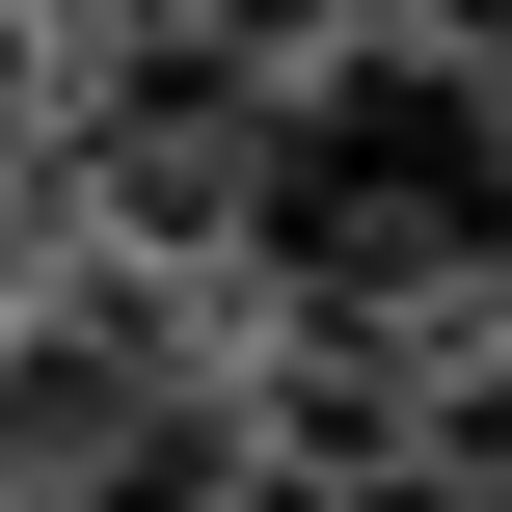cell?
<instances>
[{"label":"cell","mask_w":512,"mask_h":512,"mask_svg":"<svg viewBox=\"0 0 512 512\" xmlns=\"http://www.w3.org/2000/svg\"><path fill=\"white\" fill-rule=\"evenodd\" d=\"M324 512H486V486H432V459H378V486H324Z\"/></svg>","instance_id":"3957f363"},{"label":"cell","mask_w":512,"mask_h":512,"mask_svg":"<svg viewBox=\"0 0 512 512\" xmlns=\"http://www.w3.org/2000/svg\"><path fill=\"white\" fill-rule=\"evenodd\" d=\"M243 243L297 270V324H432L512 270V81L378 27V54H297L270 135H243Z\"/></svg>","instance_id":"6da1fadb"},{"label":"cell","mask_w":512,"mask_h":512,"mask_svg":"<svg viewBox=\"0 0 512 512\" xmlns=\"http://www.w3.org/2000/svg\"><path fill=\"white\" fill-rule=\"evenodd\" d=\"M0 135H27V54H0Z\"/></svg>","instance_id":"277c9868"},{"label":"cell","mask_w":512,"mask_h":512,"mask_svg":"<svg viewBox=\"0 0 512 512\" xmlns=\"http://www.w3.org/2000/svg\"><path fill=\"white\" fill-rule=\"evenodd\" d=\"M216 459H243V432L189 405V432H135V459H81V486H0V512H216Z\"/></svg>","instance_id":"7a4b0ae2"}]
</instances>
